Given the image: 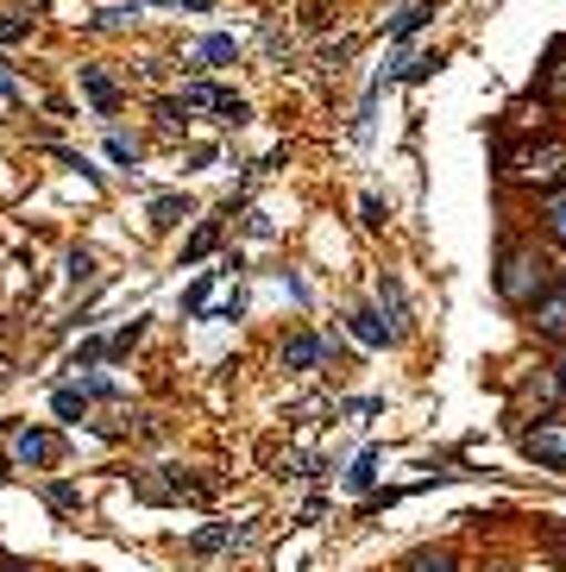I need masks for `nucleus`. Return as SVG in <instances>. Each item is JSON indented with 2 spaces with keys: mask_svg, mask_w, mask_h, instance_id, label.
I'll list each match as a JSON object with an SVG mask.
<instances>
[{
  "mask_svg": "<svg viewBox=\"0 0 566 572\" xmlns=\"http://www.w3.org/2000/svg\"><path fill=\"white\" fill-rule=\"evenodd\" d=\"M497 177L528 189H566V138H528L516 152H497Z\"/></svg>",
  "mask_w": 566,
  "mask_h": 572,
  "instance_id": "obj_1",
  "label": "nucleus"
},
{
  "mask_svg": "<svg viewBox=\"0 0 566 572\" xmlns=\"http://www.w3.org/2000/svg\"><path fill=\"white\" fill-rule=\"evenodd\" d=\"M497 297L510 309H535L547 297V258L535 246H504V258H497Z\"/></svg>",
  "mask_w": 566,
  "mask_h": 572,
  "instance_id": "obj_2",
  "label": "nucleus"
},
{
  "mask_svg": "<svg viewBox=\"0 0 566 572\" xmlns=\"http://www.w3.org/2000/svg\"><path fill=\"white\" fill-rule=\"evenodd\" d=\"M183 107H189V114H220L227 126H246V119H253L246 95L220 89V82H183Z\"/></svg>",
  "mask_w": 566,
  "mask_h": 572,
  "instance_id": "obj_3",
  "label": "nucleus"
},
{
  "mask_svg": "<svg viewBox=\"0 0 566 572\" xmlns=\"http://www.w3.org/2000/svg\"><path fill=\"white\" fill-rule=\"evenodd\" d=\"M523 454L535 466H547V472H566V415H542L523 435Z\"/></svg>",
  "mask_w": 566,
  "mask_h": 572,
  "instance_id": "obj_4",
  "label": "nucleus"
},
{
  "mask_svg": "<svg viewBox=\"0 0 566 572\" xmlns=\"http://www.w3.org/2000/svg\"><path fill=\"white\" fill-rule=\"evenodd\" d=\"M328 358H333V340L309 334V327H302V334H290V340H284V346H277V365H284V372H296V377L321 372Z\"/></svg>",
  "mask_w": 566,
  "mask_h": 572,
  "instance_id": "obj_5",
  "label": "nucleus"
},
{
  "mask_svg": "<svg viewBox=\"0 0 566 572\" xmlns=\"http://www.w3.org/2000/svg\"><path fill=\"white\" fill-rule=\"evenodd\" d=\"M13 459L20 466H58L63 435H51V428H13Z\"/></svg>",
  "mask_w": 566,
  "mask_h": 572,
  "instance_id": "obj_6",
  "label": "nucleus"
},
{
  "mask_svg": "<svg viewBox=\"0 0 566 572\" xmlns=\"http://www.w3.org/2000/svg\"><path fill=\"white\" fill-rule=\"evenodd\" d=\"M528 327L542 340H554V346H566V290H547V297L528 309Z\"/></svg>",
  "mask_w": 566,
  "mask_h": 572,
  "instance_id": "obj_7",
  "label": "nucleus"
},
{
  "mask_svg": "<svg viewBox=\"0 0 566 572\" xmlns=\"http://www.w3.org/2000/svg\"><path fill=\"white\" fill-rule=\"evenodd\" d=\"M253 541V522H215V529H196L189 534V553H227V548H246Z\"/></svg>",
  "mask_w": 566,
  "mask_h": 572,
  "instance_id": "obj_8",
  "label": "nucleus"
},
{
  "mask_svg": "<svg viewBox=\"0 0 566 572\" xmlns=\"http://www.w3.org/2000/svg\"><path fill=\"white\" fill-rule=\"evenodd\" d=\"M347 327H352V340H359L366 353H384V346H391V327H384V315H378V309H352Z\"/></svg>",
  "mask_w": 566,
  "mask_h": 572,
  "instance_id": "obj_9",
  "label": "nucleus"
},
{
  "mask_svg": "<svg viewBox=\"0 0 566 572\" xmlns=\"http://www.w3.org/2000/svg\"><path fill=\"white\" fill-rule=\"evenodd\" d=\"M378 309L391 315V340L410 334V302H403V283H397V277H378Z\"/></svg>",
  "mask_w": 566,
  "mask_h": 572,
  "instance_id": "obj_10",
  "label": "nucleus"
},
{
  "mask_svg": "<svg viewBox=\"0 0 566 572\" xmlns=\"http://www.w3.org/2000/svg\"><path fill=\"white\" fill-rule=\"evenodd\" d=\"M82 95L95 101L101 114H114V107H120V82L107 76V70H95V63H82Z\"/></svg>",
  "mask_w": 566,
  "mask_h": 572,
  "instance_id": "obj_11",
  "label": "nucleus"
},
{
  "mask_svg": "<svg viewBox=\"0 0 566 572\" xmlns=\"http://www.w3.org/2000/svg\"><path fill=\"white\" fill-rule=\"evenodd\" d=\"M429 20H434V0H410V7H403V13L391 20V44H410Z\"/></svg>",
  "mask_w": 566,
  "mask_h": 572,
  "instance_id": "obj_12",
  "label": "nucleus"
},
{
  "mask_svg": "<svg viewBox=\"0 0 566 572\" xmlns=\"http://www.w3.org/2000/svg\"><path fill=\"white\" fill-rule=\"evenodd\" d=\"M378 466H384V454H378V447H366V454H359V459H352V472H347V485H352V491H378Z\"/></svg>",
  "mask_w": 566,
  "mask_h": 572,
  "instance_id": "obj_13",
  "label": "nucleus"
},
{
  "mask_svg": "<svg viewBox=\"0 0 566 572\" xmlns=\"http://www.w3.org/2000/svg\"><path fill=\"white\" fill-rule=\"evenodd\" d=\"M403 572H460V560H453L447 548H415L410 560H403Z\"/></svg>",
  "mask_w": 566,
  "mask_h": 572,
  "instance_id": "obj_14",
  "label": "nucleus"
},
{
  "mask_svg": "<svg viewBox=\"0 0 566 572\" xmlns=\"http://www.w3.org/2000/svg\"><path fill=\"white\" fill-rule=\"evenodd\" d=\"M542 233L554 239V246H566V189H554V196L542 201Z\"/></svg>",
  "mask_w": 566,
  "mask_h": 572,
  "instance_id": "obj_15",
  "label": "nucleus"
},
{
  "mask_svg": "<svg viewBox=\"0 0 566 572\" xmlns=\"http://www.w3.org/2000/svg\"><path fill=\"white\" fill-rule=\"evenodd\" d=\"M215 283H220V271H202L189 290H183V315H208V297H215Z\"/></svg>",
  "mask_w": 566,
  "mask_h": 572,
  "instance_id": "obj_16",
  "label": "nucleus"
},
{
  "mask_svg": "<svg viewBox=\"0 0 566 572\" xmlns=\"http://www.w3.org/2000/svg\"><path fill=\"white\" fill-rule=\"evenodd\" d=\"M234 58H239L234 39H202L196 44V70H220V63H234Z\"/></svg>",
  "mask_w": 566,
  "mask_h": 572,
  "instance_id": "obj_17",
  "label": "nucleus"
},
{
  "mask_svg": "<svg viewBox=\"0 0 566 572\" xmlns=\"http://www.w3.org/2000/svg\"><path fill=\"white\" fill-rule=\"evenodd\" d=\"M542 101H566V44H554V58H547V76H542Z\"/></svg>",
  "mask_w": 566,
  "mask_h": 572,
  "instance_id": "obj_18",
  "label": "nucleus"
},
{
  "mask_svg": "<svg viewBox=\"0 0 566 572\" xmlns=\"http://www.w3.org/2000/svg\"><path fill=\"white\" fill-rule=\"evenodd\" d=\"M220 246V220H202L196 233H189V246H183V264H196V258H208Z\"/></svg>",
  "mask_w": 566,
  "mask_h": 572,
  "instance_id": "obj_19",
  "label": "nucleus"
},
{
  "mask_svg": "<svg viewBox=\"0 0 566 572\" xmlns=\"http://www.w3.org/2000/svg\"><path fill=\"white\" fill-rule=\"evenodd\" d=\"M44 503H51L58 516H76L82 510V491L70 485V478H58V485H44Z\"/></svg>",
  "mask_w": 566,
  "mask_h": 572,
  "instance_id": "obj_20",
  "label": "nucleus"
},
{
  "mask_svg": "<svg viewBox=\"0 0 566 572\" xmlns=\"http://www.w3.org/2000/svg\"><path fill=\"white\" fill-rule=\"evenodd\" d=\"M145 7H152V0H126V7H101V13H95V25H101V32H114V25H133L138 13H145Z\"/></svg>",
  "mask_w": 566,
  "mask_h": 572,
  "instance_id": "obj_21",
  "label": "nucleus"
},
{
  "mask_svg": "<svg viewBox=\"0 0 566 572\" xmlns=\"http://www.w3.org/2000/svg\"><path fill=\"white\" fill-rule=\"evenodd\" d=\"M51 403H58L63 422H82V415H89V396H82V384H63V391L51 396Z\"/></svg>",
  "mask_w": 566,
  "mask_h": 572,
  "instance_id": "obj_22",
  "label": "nucleus"
},
{
  "mask_svg": "<svg viewBox=\"0 0 566 572\" xmlns=\"http://www.w3.org/2000/svg\"><path fill=\"white\" fill-rule=\"evenodd\" d=\"M183 215H189V201L183 196H152V227H176Z\"/></svg>",
  "mask_w": 566,
  "mask_h": 572,
  "instance_id": "obj_23",
  "label": "nucleus"
},
{
  "mask_svg": "<svg viewBox=\"0 0 566 572\" xmlns=\"http://www.w3.org/2000/svg\"><path fill=\"white\" fill-rule=\"evenodd\" d=\"M107 158H114L120 170H133V164H138V138H126V133H107Z\"/></svg>",
  "mask_w": 566,
  "mask_h": 572,
  "instance_id": "obj_24",
  "label": "nucleus"
},
{
  "mask_svg": "<svg viewBox=\"0 0 566 572\" xmlns=\"http://www.w3.org/2000/svg\"><path fill=\"white\" fill-rule=\"evenodd\" d=\"M138 340H145V321H126V327H120L114 340H107V358H126L138 346Z\"/></svg>",
  "mask_w": 566,
  "mask_h": 572,
  "instance_id": "obj_25",
  "label": "nucleus"
},
{
  "mask_svg": "<svg viewBox=\"0 0 566 572\" xmlns=\"http://www.w3.org/2000/svg\"><path fill=\"white\" fill-rule=\"evenodd\" d=\"M434 70H441V58H410V63H397L391 76H397V82H429Z\"/></svg>",
  "mask_w": 566,
  "mask_h": 572,
  "instance_id": "obj_26",
  "label": "nucleus"
},
{
  "mask_svg": "<svg viewBox=\"0 0 566 572\" xmlns=\"http://www.w3.org/2000/svg\"><path fill=\"white\" fill-rule=\"evenodd\" d=\"M32 39V20L25 13H0V44H25Z\"/></svg>",
  "mask_w": 566,
  "mask_h": 572,
  "instance_id": "obj_27",
  "label": "nucleus"
},
{
  "mask_svg": "<svg viewBox=\"0 0 566 572\" xmlns=\"http://www.w3.org/2000/svg\"><path fill=\"white\" fill-rule=\"evenodd\" d=\"M101 358H107V340H82L76 358H70V372H89V365H101Z\"/></svg>",
  "mask_w": 566,
  "mask_h": 572,
  "instance_id": "obj_28",
  "label": "nucleus"
},
{
  "mask_svg": "<svg viewBox=\"0 0 566 572\" xmlns=\"http://www.w3.org/2000/svg\"><path fill=\"white\" fill-rule=\"evenodd\" d=\"M157 119H164V126H183V119H189V107H183L176 95H164V101H157Z\"/></svg>",
  "mask_w": 566,
  "mask_h": 572,
  "instance_id": "obj_29",
  "label": "nucleus"
},
{
  "mask_svg": "<svg viewBox=\"0 0 566 572\" xmlns=\"http://www.w3.org/2000/svg\"><path fill=\"white\" fill-rule=\"evenodd\" d=\"M89 277H95V258L76 246V252H70V283H89Z\"/></svg>",
  "mask_w": 566,
  "mask_h": 572,
  "instance_id": "obj_30",
  "label": "nucleus"
},
{
  "mask_svg": "<svg viewBox=\"0 0 566 572\" xmlns=\"http://www.w3.org/2000/svg\"><path fill=\"white\" fill-rule=\"evenodd\" d=\"M239 315H246V297H239V290H234V297H227V302H220V309H215V321H239Z\"/></svg>",
  "mask_w": 566,
  "mask_h": 572,
  "instance_id": "obj_31",
  "label": "nucleus"
},
{
  "mask_svg": "<svg viewBox=\"0 0 566 572\" xmlns=\"http://www.w3.org/2000/svg\"><path fill=\"white\" fill-rule=\"evenodd\" d=\"M359 215H366V227H384V201L366 196V201H359Z\"/></svg>",
  "mask_w": 566,
  "mask_h": 572,
  "instance_id": "obj_32",
  "label": "nucleus"
},
{
  "mask_svg": "<svg viewBox=\"0 0 566 572\" xmlns=\"http://www.w3.org/2000/svg\"><path fill=\"white\" fill-rule=\"evenodd\" d=\"M271 233H277V227L265 215H246V239H271Z\"/></svg>",
  "mask_w": 566,
  "mask_h": 572,
  "instance_id": "obj_33",
  "label": "nucleus"
},
{
  "mask_svg": "<svg viewBox=\"0 0 566 572\" xmlns=\"http://www.w3.org/2000/svg\"><path fill=\"white\" fill-rule=\"evenodd\" d=\"M0 101H7V107H13V101H20V82L7 76V63H0Z\"/></svg>",
  "mask_w": 566,
  "mask_h": 572,
  "instance_id": "obj_34",
  "label": "nucleus"
},
{
  "mask_svg": "<svg viewBox=\"0 0 566 572\" xmlns=\"http://www.w3.org/2000/svg\"><path fill=\"white\" fill-rule=\"evenodd\" d=\"M547 372H554V384H560V391H566V346H560V358H554Z\"/></svg>",
  "mask_w": 566,
  "mask_h": 572,
  "instance_id": "obj_35",
  "label": "nucleus"
},
{
  "mask_svg": "<svg viewBox=\"0 0 566 572\" xmlns=\"http://www.w3.org/2000/svg\"><path fill=\"white\" fill-rule=\"evenodd\" d=\"M0 572H32V566H25V560H0Z\"/></svg>",
  "mask_w": 566,
  "mask_h": 572,
  "instance_id": "obj_36",
  "label": "nucleus"
},
{
  "mask_svg": "<svg viewBox=\"0 0 566 572\" xmlns=\"http://www.w3.org/2000/svg\"><path fill=\"white\" fill-rule=\"evenodd\" d=\"M183 7H189V13H202V7H215V0H183Z\"/></svg>",
  "mask_w": 566,
  "mask_h": 572,
  "instance_id": "obj_37",
  "label": "nucleus"
},
{
  "mask_svg": "<svg viewBox=\"0 0 566 572\" xmlns=\"http://www.w3.org/2000/svg\"><path fill=\"white\" fill-rule=\"evenodd\" d=\"M7 478H13V472H7V454H0V485H7Z\"/></svg>",
  "mask_w": 566,
  "mask_h": 572,
  "instance_id": "obj_38",
  "label": "nucleus"
},
{
  "mask_svg": "<svg viewBox=\"0 0 566 572\" xmlns=\"http://www.w3.org/2000/svg\"><path fill=\"white\" fill-rule=\"evenodd\" d=\"M0 560H7V553H0Z\"/></svg>",
  "mask_w": 566,
  "mask_h": 572,
  "instance_id": "obj_39",
  "label": "nucleus"
}]
</instances>
